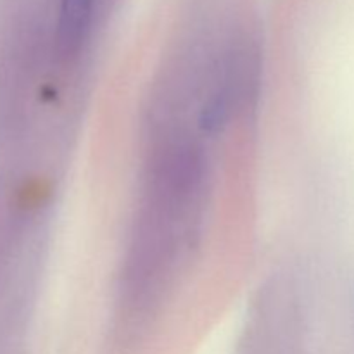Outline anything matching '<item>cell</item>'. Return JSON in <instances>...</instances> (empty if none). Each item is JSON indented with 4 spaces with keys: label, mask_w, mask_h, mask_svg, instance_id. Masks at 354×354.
<instances>
[{
    "label": "cell",
    "mask_w": 354,
    "mask_h": 354,
    "mask_svg": "<svg viewBox=\"0 0 354 354\" xmlns=\"http://www.w3.org/2000/svg\"><path fill=\"white\" fill-rule=\"evenodd\" d=\"M104 0H59L57 48L64 59L76 57L88 41Z\"/></svg>",
    "instance_id": "1"
}]
</instances>
